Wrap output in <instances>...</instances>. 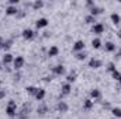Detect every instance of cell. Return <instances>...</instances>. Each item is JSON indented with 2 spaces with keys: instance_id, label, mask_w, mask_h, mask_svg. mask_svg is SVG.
<instances>
[{
  "instance_id": "6da1fadb",
  "label": "cell",
  "mask_w": 121,
  "mask_h": 119,
  "mask_svg": "<svg viewBox=\"0 0 121 119\" xmlns=\"http://www.w3.org/2000/svg\"><path fill=\"white\" fill-rule=\"evenodd\" d=\"M6 112H7V115H9L10 118H13V116L17 115V105H16L14 101H9L7 108H6Z\"/></svg>"
},
{
  "instance_id": "7a4b0ae2",
  "label": "cell",
  "mask_w": 121,
  "mask_h": 119,
  "mask_svg": "<svg viewBox=\"0 0 121 119\" xmlns=\"http://www.w3.org/2000/svg\"><path fill=\"white\" fill-rule=\"evenodd\" d=\"M24 62H26V60H24V58H23V56H17L16 59L13 60L14 69H17V70H18V69H21V67L24 66Z\"/></svg>"
},
{
  "instance_id": "3957f363",
  "label": "cell",
  "mask_w": 121,
  "mask_h": 119,
  "mask_svg": "<svg viewBox=\"0 0 121 119\" xmlns=\"http://www.w3.org/2000/svg\"><path fill=\"white\" fill-rule=\"evenodd\" d=\"M91 31H93L94 34H103V32H104V25H103L101 23H96V24L93 25Z\"/></svg>"
},
{
  "instance_id": "277c9868",
  "label": "cell",
  "mask_w": 121,
  "mask_h": 119,
  "mask_svg": "<svg viewBox=\"0 0 121 119\" xmlns=\"http://www.w3.org/2000/svg\"><path fill=\"white\" fill-rule=\"evenodd\" d=\"M85 49V42L83 41H76L75 45H73V51L75 52H83Z\"/></svg>"
},
{
  "instance_id": "5b68a950",
  "label": "cell",
  "mask_w": 121,
  "mask_h": 119,
  "mask_svg": "<svg viewBox=\"0 0 121 119\" xmlns=\"http://www.w3.org/2000/svg\"><path fill=\"white\" fill-rule=\"evenodd\" d=\"M101 66V62L99 59H94V58H91L90 60H89V67H91V69H99Z\"/></svg>"
},
{
  "instance_id": "8992f818",
  "label": "cell",
  "mask_w": 121,
  "mask_h": 119,
  "mask_svg": "<svg viewBox=\"0 0 121 119\" xmlns=\"http://www.w3.org/2000/svg\"><path fill=\"white\" fill-rule=\"evenodd\" d=\"M48 25V20L47 18H39V20H37V23H35V27L39 30V28H44V27H47Z\"/></svg>"
},
{
  "instance_id": "52a82bcc",
  "label": "cell",
  "mask_w": 121,
  "mask_h": 119,
  "mask_svg": "<svg viewBox=\"0 0 121 119\" xmlns=\"http://www.w3.org/2000/svg\"><path fill=\"white\" fill-rule=\"evenodd\" d=\"M101 11H103V8L97 7L96 4H94L93 7H90V16H93V17H96V16H99V14H101Z\"/></svg>"
},
{
  "instance_id": "ba28073f",
  "label": "cell",
  "mask_w": 121,
  "mask_h": 119,
  "mask_svg": "<svg viewBox=\"0 0 121 119\" xmlns=\"http://www.w3.org/2000/svg\"><path fill=\"white\" fill-rule=\"evenodd\" d=\"M23 38H24V39H32V38H34V31L30 30V28L24 30L23 31Z\"/></svg>"
},
{
  "instance_id": "9c48e42d",
  "label": "cell",
  "mask_w": 121,
  "mask_h": 119,
  "mask_svg": "<svg viewBox=\"0 0 121 119\" xmlns=\"http://www.w3.org/2000/svg\"><path fill=\"white\" fill-rule=\"evenodd\" d=\"M38 101H41V99H44V97H45V90L44 88H37V92H35V95H34Z\"/></svg>"
},
{
  "instance_id": "30bf717a",
  "label": "cell",
  "mask_w": 121,
  "mask_h": 119,
  "mask_svg": "<svg viewBox=\"0 0 121 119\" xmlns=\"http://www.w3.org/2000/svg\"><path fill=\"white\" fill-rule=\"evenodd\" d=\"M54 73H55L56 76H62V74H65V67H63L62 64L55 66V67H54Z\"/></svg>"
},
{
  "instance_id": "8fae6325",
  "label": "cell",
  "mask_w": 121,
  "mask_h": 119,
  "mask_svg": "<svg viewBox=\"0 0 121 119\" xmlns=\"http://www.w3.org/2000/svg\"><path fill=\"white\" fill-rule=\"evenodd\" d=\"M110 18H111V21H113L114 25H118V24L121 23V17L117 14V13H113V14L110 16Z\"/></svg>"
},
{
  "instance_id": "7c38bea8",
  "label": "cell",
  "mask_w": 121,
  "mask_h": 119,
  "mask_svg": "<svg viewBox=\"0 0 121 119\" xmlns=\"http://www.w3.org/2000/svg\"><path fill=\"white\" fill-rule=\"evenodd\" d=\"M17 13H18V10H17V7H14V6H9L7 10H6V14H7V16H16Z\"/></svg>"
},
{
  "instance_id": "4fadbf2b",
  "label": "cell",
  "mask_w": 121,
  "mask_h": 119,
  "mask_svg": "<svg viewBox=\"0 0 121 119\" xmlns=\"http://www.w3.org/2000/svg\"><path fill=\"white\" fill-rule=\"evenodd\" d=\"M104 49H106V52H114V51H116V45H114L113 42H106Z\"/></svg>"
},
{
  "instance_id": "5bb4252c",
  "label": "cell",
  "mask_w": 121,
  "mask_h": 119,
  "mask_svg": "<svg viewBox=\"0 0 121 119\" xmlns=\"http://www.w3.org/2000/svg\"><path fill=\"white\" fill-rule=\"evenodd\" d=\"M90 97L93 98V99H99V98L101 97V94H100V91H99L97 88H93L90 91Z\"/></svg>"
},
{
  "instance_id": "9a60e30c",
  "label": "cell",
  "mask_w": 121,
  "mask_h": 119,
  "mask_svg": "<svg viewBox=\"0 0 121 119\" xmlns=\"http://www.w3.org/2000/svg\"><path fill=\"white\" fill-rule=\"evenodd\" d=\"M58 111H60V112H66V111H68V104H66L65 101H59V104H58Z\"/></svg>"
},
{
  "instance_id": "2e32d148",
  "label": "cell",
  "mask_w": 121,
  "mask_h": 119,
  "mask_svg": "<svg viewBox=\"0 0 121 119\" xmlns=\"http://www.w3.org/2000/svg\"><path fill=\"white\" fill-rule=\"evenodd\" d=\"M58 53H59V49L56 46H51L49 51H48V56H56Z\"/></svg>"
},
{
  "instance_id": "e0dca14e",
  "label": "cell",
  "mask_w": 121,
  "mask_h": 119,
  "mask_svg": "<svg viewBox=\"0 0 121 119\" xmlns=\"http://www.w3.org/2000/svg\"><path fill=\"white\" fill-rule=\"evenodd\" d=\"M68 94H70V84L69 83L62 86V95H68Z\"/></svg>"
},
{
  "instance_id": "ac0fdd59",
  "label": "cell",
  "mask_w": 121,
  "mask_h": 119,
  "mask_svg": "<svg viewBox=\"0 0 121 119\" xmlns=\"http://www.w3.org/2000/svg\"><path fill=\"white\" fill-rule=\"evenodd\" d=\"M13 55H10V53H6L4 56H3V63L4 64H9V63H11L13 62Z\"/></svg>"
},
{
  "instance_id": "d6986e66",
  "label": "cell",
  "mask_w": 121,
  "mask_h": 119,
  "mask_svg": "<svg viewBox=\"0 0 121 119\" xmlns=\"http://www.w3.org/2000/svg\"><path fill=\"white\" fill-rule=\"evenodd\" d=\"M83 108L86 109V111H89L93 108V101L91 99H85V102H83Z\"/></svg>"
},
{
  "instance_id": "ffe728a7",
  "label": "cell",
  "mask_w": 121,
  "mask_h": 119,
  "mask_svg": "<svg viewBox=\"0 0 121 119\" xmlns=\"http://www.w3.org/2000/svg\"><path fill=\"white\" fill-rule=\"evenodd\" d=\"M91 45H93V48H94V49H99V48L101 46V41H100L99 38H96V39H93V41H91Z\"/></svg>"
},
{
  "instance_id": "44dd1931",
  "label": "cell",
  "mask_w": 121,
  "mask_h": 119,
  "mask_svg": "<svg viewBox=\"0 0 121 119\" xmlns=\"http://www.w3.org/2000/svg\"><path fill=\"white\" fill-rule=\"evenodd\" d=\"M111 74H113V79H114V80H117V81H120V80H121V73L117 70V69H116Z\"/></svg>"
},
{
  "instance_id": "7402d4cb",
  "label": "cell",
  "mask_w": 121,
  "mask_h": 119,
  "mask_svg": "<svg viewBox=\"0 0 121 119\" xmlns=\"http://www.w3.org/2000/svg\"><path fill=\"white\" fill-rule=\"evenodd\" d=\"M86 56H87L86 52H78V53H76V59L78 60H85L86 59Z\"/></svg>"
},
{
  "instance_id": "603a6c76",
  "label": "cell",
  "mask_w": 121,
  "mask_h": 119,
  "mask_svg": "<svg viewBox=\"0 0 121 119\" xmlns=\"http://www.w3.org/2000/svg\"><path fill=\"white\" fill-rule=\"evenodd\" d=\"M111 112H113V115H114L116 118H121V109L120 108H113Z\"/></svg>"
},
{
  "instance_id": "cb8c5ba5",
  "label": "cell",
  "mask_w": 121,
  "mask_h": 119,
  "mask_svg": "<svg viewBox=\"0 0 121 119\" xmlns=\"http://www.w3.org/2000/svg\"><path fill=\"white\" fill-rule=\"evenodd\" d=\"M42 6H44V3H42L41 0H38V1H34V3H32V7H34L35 10H38V8H41Z\"/></svg>"
},
{
  "instance_id": "d4e9b609",
  "label": "cell",
  "mask_w": 121,
  "mask_h": 119,
  "mask_svg": "<svg viewBox=\"0 0 121 119\" xmlns=\"http://www.w3.org/2000/svg\"><path fill=\"white\" fill-rule=\"evenodd\" d=\"M20 118H26L27 115H28V108H23V111H21V114H17Z\"/></svg>"
},
{
  "instance_id": "484cf974",
  "label": "cell",
  "mask_w": 121,
  "mask_h": 119,
  "mask_svg": "<svg viewBox=\"0 0 121 119\" xmlns=\"http://www.w3.org/2000/svg\"><path fill=\"white\" fill-rule=\"evenodd\" d=\"M75 79H76V74H75V73H72V74H69V76L66 77L68 83H73V81H75Z\"/></svg>"
},
{
  "instance_id": "4316f807",
  "label": "cell",
  "mask_w": 121,
  "mask_h": 119,
  "mask_svg": "<svg viewBox=\"0 0 121 119\" xmlns=\"http://www.w3.org/2000/svg\"><path fill=\"white\" fill-rule=\"evenodd\" d=\"M27 92H28V94H31V95H35V92H37V88H35V87H27Z\"/></svg>"
},
{
  "instance_id": "83f0119b",
  "label": "cell",
  "mask_w": 121,
  "mask_h": 119,
  "mask_svg": "<svg viewBox=\"0 0 121 119\" xmlns=\"http://www.w3.org/2000/svg\"><path fill=\"white\" fill-rule=\"evenodd\" d=\"M86 23H89V24H93V23H96V18H94L93 16H87V17H86Z\"/></svg>"
},
{
  "instance_id": "f1b7e54d",
  "label": "cell",
  "mask_w": 121,
  "mask_h": 119,
  "mask_svg": "<svg viewBox=\"0 0 121 119\" xmlns=\"http://www.w3.org/2000/svg\"><path fill=\"white\" fill-rule=\"evenodd\" d=\"M11 46V41H6V42H3V49H9Z\"/></svg>"
},
{
  "instance_id": "f546056e",
  "label": "cell",
  "mask_w": 121,
  "mask_h": 119,
  "mask_svg": "<svg viewBox=\"0 0 121 119\" xmlns=\"http://www.w3.org/2000/svg\"><path fill=\"white\" fill-rule=\"evenodd\" d=\"M107 70H108V71H111V73H113V71H114V70H116V66H114V63H110V64H108V67H107Z\"/></svg>"
},
{
  "instance_id": "4dcf8cb0",
  "label": "cell",
  "mask_w": 121,
  "mask_h": 119,
  "mask_svg": "<svg viewBox=\"0 0 121 119\" xmlns=\"http://www.w3.org/2000/svg\"><path fill=\"white\" fill-rule=\"evenodd\" d=\"M45 111H47V108H45V107H42V108H39V109H38V112H39V114H44Z\"/></svg>"
},
{
  "instance_id": "1f68e13d",
  "label": "cell",
  "mask_w": 121,
  "mask_h": 119,
  "mask_svg": "<svg viewBox=\"0 0 121 119\" xmlns=\"http://www.w3.org/2000/svg\"><path fill=\"white\" fill-rule=\"evenodd\" d=\"M3 97H4V92H3V91L0 90V98H3Z\"/></svg>"
},
{
  "instance_id": "d6a6232c",
  "label": "cell",
  "mask_w": 121,
  "mask_h": 119,
  "mask_svg": "<svg viewBox=\"0 0 121 119\" xmlns=\"http://www.w3.org/2000/svg\"><path fill=\"white\" fill-rule=\"evenodd\" d=\"M117 56H118V58H121V49L118 51V53H117Z\"/></svg>"
},
{
  "instance_id": "836d02e7",
  "label": "cell",
  "mask_w": 121,
  "mask_h": 119,
  "mask_svg": "<svg viewBox=\"0 0 121 119\" xmlns=\"http://www.w3.org/2000/svg\"><path fill=\"white\" fill-rule=\"evenodd\" d=\"M118 36H120V38H121V31H120V32H118Z\"/></svg>"
},
{
  "instance_id": "e575fe53",
  "label": "cell",
  "mask_w": 121,
  "mask_h": 119,
  "mask_svg": "<svg viewBox=\"0 0 121 119\" xmlns=\"http://www.w3.org/2000/svg\"><path fill=\"white\" fill-rule=\"evenodd\" d=\"M118 83H120V86H121V80H120V81H118Z\"/></svg>"
},
{
  "instance_id": "d590c367",
  "label": "cell",
  "mask_w": 121,
  "mask_h": 119,
  "mask_svg": "<svg viewBox=\"0 0 121 119\" xmlns=\"http://www.w3.org/2000/svg\"><path fill=\"white\" fill-rule=\"evenodd\" d=\"M114 119H116V118H114Z\"/></svg>"
}]
</instances>
